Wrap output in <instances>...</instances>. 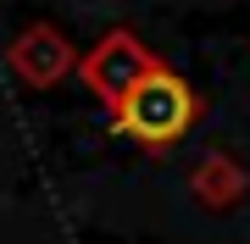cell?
Masks as SVG:
<instances>
[{
	"label": "cell",
	"mask_w": 250,
	"mask_h": 244,
	"mask_svg": "<svg viewBox=\"0 0 250 244\" xmlns=\"http://www.w3.org/2000/svg\"><path fill=\"white\" fill-rule=\"evenodd\" d=\"M195 117H200V94L189 89V78L172 73L167 61H156L134 83V94L111 111V133L134 139L145 150H167V145H178L189 128H195Z\"/></svg>",
	"instance_id": "1"
},
{
	"label": "cell",
	"mask_w": 250,
	"mask_h": 244,
	"mask_svg": "<svg viewBox=\"0 0 250 244\" xmlns=\"http://www.w3.org/2000/svg\"><path fill=\"white\" fill-rule=\"evenodd\" d=\"M156 61H161V56L145 45L134 28H106V34H100L95 45L83 50L78 78H83V89H89V94H95L106 111H117L128 94H134V83L150 73Z\"/></svg>",
	"instance_id": "2"
},
{
	"label": "cell",
	"mask_w": 250,
	"mask_h": 244,
	"mask_svg": "<svg viewBox=\"0 0 250 244\" xmlns=\"http://www.w3.org/2000/svg\"><path fill=\"white\" fill-rule=\"evenodd\" d=\"M78 61H83V56L67 45V34L56 22H28L22 34H11V45H6L11 78L28 83V89H56L62 78L78 73Z\"/></svg>",
	"instance_id": "3"
},
{
	"label": "cell",
	"mask_w": 250,
	"mask_h": 244,
	"mask_svg": "<svg viewBox=\"0 0 250 244\" xmlns=\"http://www.w3.org/2000/svg\"><path fill=\"white\" fill-rule=\"evenodd\" d=\"M250 189V178H245V167L233 161L228 150H211V155H200L195 172H189V194L200 200L206 211H228V206H239Z\"/></svg>",
	"instance_id": "4"
}]
</instances>
